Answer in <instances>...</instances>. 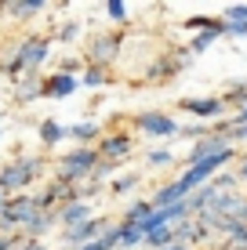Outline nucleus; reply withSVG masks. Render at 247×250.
<instances>
[{
  "instance_id": "obj_14",
  "label": "nucleus",
  "mask_w": 247,
  "mask_h": 250,
  "mask_svg": "<svg viewBox=\"0 0 247 250\" xmlns=\"http://www.w3.org/2000/svg\"><path fill=\"white\" fill-rule=\"evenodd\" d=\"M189 196L182 192V185L171 182V185H160L157 188V196H153V207H175V203H185Z\"/></svg>"
},
{
  "instance_id": "obj_25",
  "label": "nucleus",
  "mask_w": 247,
  "mask_h": 250,
  "mask_svg": "<svg viewBox=\"0 0 247 250\" xmlns=\"http://www.w3.org/2000/svg\"><path fill=\"white\" fill-rule=\"evenodd\" d=\"M225 19L229 22H247V4H229L225 7Z\"/></svg>"
},
{
  "instance_id": "obj_7",
  "label": "nucleus",
  "mask_w": 247,
  "mask_h": 250,
  "mask_svg": "<svg viewBox=\"0 0 247 250\" xmlns=\"http://www.w3.org/2000/svg\"><path fill=\"white\" fill-rule=\"evenodd\" d=\"M131 134L127 131H116V134H102V142L95 145L98 149V156L102 160H109V163H120V160H127L131 156Z\"/></svg>"
},
{
  "instance_id": "obj_11",
  "label": "nucleus",
  "mask_w": 247,
  "mask_h": 250,
  "mask_svg": "<svg viewBox=\"0 0 247 250\" xmlns=\"http://www.w3.org/2000/svg\"><path fill=\"white\" fill-rule=\"evenodd\" d=\"M95 214H91V203L88 200H76V203H66L62 210H58V225L62 229H76L84 225V221H91Z\"/></svg>"
},
{
  "instance_id": "obj_23",
  "label": "nucleus",
  "mask_w": 247,
  "mask_h": 250,
  "mask_svg": "<svg viewBox=\"0 0 247 250\" xmlns=\"http://www.w3.org/2000/svg\"><path fill=\"white\" fill-rule=\"evenodd\" d=\"M222 37L247 40V22H229V19H222Z\"/></svg>"
},
{
  "instance_id": "obj_12",
  "label": "nucleus",
  "mask_w": 247,
  "mask_h": 250,
  "mask_svg": "<svg viewBox=\"0 0 247 250\" xmlns=\"http://www.w3.org/2000/svg\"><path fill=\"white\" fill-rule=\"evenodd\" d=\"M4 11L11 19H37V15L47 11V4L44 0H11V4H4Z\"/></svg>"
},
{
  "instance_id": "obj_27",
  "label": "nucleus",
  "mask_w": 247,
  "mask_h": 250,
  "mask_svg": "<svg viewBox=\"0 0 247 250\" xmlns=\"http://www.w3.org/2000/svg\"><path fill=\"white\" fill-rule=\"evenodd\" d=\"M225 127H247V105H244V109H236V113L229 116V124H225Z\"/></svg>"
},
{
  "instance_id": "obj_10",
  "label": "nucleus",
  "mask_w": 247,
  "mask_h": 250,
  "mask_svg": "<svg viewBox=\"0 0 247 250\" xmlns=\"http://www.w3.org/2000/svg\"><path fill=\"white\" fill-rule=\"evenodd\" d=\"M15 105H29V102H37V98H44V76H37V73H25L22 80H15Z\"/></svg>"
},
{
  "instance_id": "obj_28",
  "label": "nucleus",
  "mask_w": 247,
  "mask_h": 250,
  "mask_svg": "<svg viewBox=\"0 0 247 250\" xmlns=\"http://www.w3.org/2000/svg\"><path fill=\"white\" fill-rule=\"evenodd\" d=\"M19 250H44V243H40V239H22Z\"/></svg>"
},
{
  "instance_id": "obj_2",
  "label": "nucleus",
  "mask_w": 247,
  "mask_h": 250,
  "mask_svg": "<svg viewBox=\"0 0 247 250\" xmlns=\"http://www.w3.org/2000/svg\"><path fill=\"white\" fill-rule=\"evenodd\" d=\"M51 44L55 40L51 37H25L19 47H15V58L7 62V76L11 80H22V73H40V65L47 62V55H51Z\"/></svg>"
},
{
  "instance_id": "obj_5",
  "label": "nucleus",
  "mask_w": 247,
  "mask_h": 250,
  "mask_svg": "<svg viewBox=\"0 0 247 250\" xmlns=\"http://www.w3.org/2000/svg\"><path fill=\"white\" fill-rule=\"evenodd\" d=\"M135 127H138L142 134H149V138H178L182 134V127L167 113H138L135 116Z\"/></svg>"
},
{
  "instance_id": "obj_20",
  "label": "nucleus",
  "mask_w": 247,
  "mask_h": 250,
  "mask_svg": "<svg viewBox=\"0 0 247 250\" xmlns=\"http://www.w3.org/2000/svg\"><path fill=\"white\" fill-rule=\"evenodd\" d=\"M185 29H197V33L222 29V19H211V15H197V19H185Z\"/></svg>"
},
{
  "instance_id": "obj_33",
  "label": "nucleus",
  "mask_w": 247,
  "mask_h": 250,
  "mask_svg": "<svg viewBox=\"0 0 247 250\" xmlns=\"http://www.w3.org/2000/svg\"><path fill=\"white\" fill-rule=\"evenodd\" d=\"M189 250H193V247H189Z\"/></svg>"
},
{
  "instance_id": "obj_22",
  "label": "nucleus",
  "mask_w": 247,
  "mask_h": 250,
  "mask_svg": "<svg viewBox=\"0 0 247 250\" xmlns=\"http://www.w3.org/2000/svg\"><path fill=\"white\" fill-rule=\"evenodd\" d=\"M138 185V174H120V178H113V182H109V192L113 196H124L127 188H135Z\"/></svg>"
},
{
  "instance_id": "obj_19",
  "label": "nucleus",
  "mask_w": 247,
  "mask_h": 250,
  "mask_svg": "<svg viewBox=\"0 0 247 250\" xmlns=\"http://www.w3.org/2000/svg\"><path fill=\"white\" fill-rule=\"evenodd\" d=\"M218 37H222V29H207V33H197V37H193L185 47H189V55H203V51H207L211 44H215Z\"/></svg>"
},
{
  "instance_id": "obj_24",
  "label": "nucleus",
  "mask_w": 247,
  "mask_h": 250,
  "mask_svg": "<svg viewBox=\"0 0 247 250\" xmlns=\"http://www.w3.org/2000/svg\"><path fill=\"white\" fill-rule=\"evenodd\" d=\"M146 160L153 163V167H167V163H175V160H171V152H167V149H153Z\"/></svg>"
},
{
  "instance_id": "obj_4",
  "label": "nucleus",
  "mask_w": 247,
  "mask_h": 250,
  "mask_svg": "<svg viewBox=\"0 0 247 250\" xmlns=\"http://www.w3.org/2000/svg\"><path fill=\"white\" fill-rule=\"evenodd\" d=\"M120 44H124V37H120V33H98V37H91L88 51H84V65H102V69H113L116 55H120Z\"/></svg>"
},
{
  "instance_id": "obj_30",
  "label": "nucleus",
  "mask_w": 247,
  "mask_h": 250,
  "mask_svg": "<svg viewBox=\"0 0 247 250\" xmlns=\"http://www.w3.org/2000/svg\"><path fill=\"white\" fill-rule=\"evenodd\" d=\"M7 200H11V196H7L4 188H0V210H4V207H7Z\"/></svg>"
},
{
  "instance_id": "obj_16",
  "label": "nucleus",
  "mask_w": 247,
  "mask_h": 250,
  "mask_svg": "<svg viewBox=\"0 0 247 250\" xmlns=\"http://www.w3.org/2000/svg\"><path fill=\"white\" fill-rule=\"evenodd\" d=\"M116 76H113V69H102V65H88L80 73V83L84 87H106V83H113Z\"/></svg>"
},
{
  "instance_id": "obj_17",
  "label": "nucleus",
  "mask_w": 247,
  "mask_h": 250,
  "mask_svg": "<svg viewBox=\"0 0 247 250\" xmlns=\"http://www.w3.org/2000/svg\"><path fill=\"white\" fill-rule=\"evenodd\" d=\"M62 138H69V127H62L58 120H40V142H44L47 149H51V145H58Z\"/></svg>"
},
{
  "instance_id": "obj_21",
  "label": "nucleus",
  "mask_w": 247,
  "mask_h": 250,
  "mask_svg": "<svg viewBox=\"0 0 247 250\" xmlns=\"http://www.w3.org/2000/svg\"><path fill=\"white\" fill-rule=\"evenodd\" d=\"M106 15L113 19V25H127L131 19H127V4L124 0H106Z\"/></svg>"
},
{
  "instance_id": "obj_1",
  "label": "nucleus",
  "mask_w": 247,
  "mask_h": 250,
  "mask_svg": "<svg viewBox=\"0 0 247 250\" xmlns=\"http://www.w3.org/2000/svg\"><path fill=\"white\" fill-rule=\"evenodd\" d=\"M98 163H102V156H98L95 145H76L73 152H66V156L58 160V167H55V182L73 185V188H84V178L91 182V174H95Z\"/></svg>"
},
{
  "instance_id": "obj_15",
  "label": "nucleus",
  "mask_w": 247,
  "mask_h": 250,
  "mask_svg": "<svg viewBox=\"0 0 247 250\" xmlns=\"http://www.w3.org/2000/svg\"><path fill=\"white\" fill-rule=\"evenodd\" d=\"M120 232H124V229H120V221H113V225L102 232L95 243H88V247H80V250H120Z\"/></svg>"
},
{
  "instance_id": "obj_31",
  "label": "nucleus",
  "mask_w": 247,
  "mask_h": 250,
  "mask_svg": "<svg viewBox=\"0 0 247 250\" xmlns=\"http://www.w3.org/2000/svg\"><path fill=\"white\" fill-rule=\"evenodd\" d=\"M244 221H247V200H244Z\"/></svg>"
},
{
  "instance_id": "obj_29",
  "label": "nucleus",
  "mask_w": 247,
  "mask_h": 250,
  "mask_svg": "<svg viewBox=\"0 0 247 250\" xmlns=\"http://www.w3.org/2000/svg\"><path fill=\"white\" fill-rule=\"evenodd\" d=\"M236 178H244V182H247V160L240 163V170H236Z\"/></svg>"
},
{
  "instance_id": "obj_3",
  "label": "nucleus",
  "mask_w": 247,
  "mask_h": 250,
  "mask_svg": "<svg viewBox=\"0 0 247 250\" xmlns=\"http://www.w3.org/2000/svg\"><path fill=\"white\" fill-rule=\"evenodd\" d=\"M40 174H44V160L40 156H19L0 167V188L7 196H22V188H29Z\"/></svg>"
},
{
  "instance_id": "obj_18",
  "label": "nucleus",
  "mask_w": 247,
  "mask_h": 250,
  "mask_svg": "<svg viewBox=\"0 0 247 250\" xmlns=\"http://www.w3.org/2000/svg\"><path fill=\"white\" fill-rule=\"evenodd\" d=\"M222 102L225 105H247V80H236V83H225V91H222Z\"/></svg>"
},
{
  "instance_id": "obj_8",
  "label": "nucleus",
  "mask_w": 247,
  "mask_h": 250,
  "mask_svg": "<svg viewBox=\"0 0 247 250\" xmlns=\"http://www.w3.org/2000/svg\"><path fill=\"white\" fill-rule=\"evenodd\" d=\"M178 109L193 113L197 120H215V116H225L229 105L222 98H182V102H178Z\"/></svg>"
},
{
  "instance_id": "obj_6",
  "label": "nucleus",
  "mask_w": 247,
  "mask_h": 250,
  "mask_svg": "<svg viewBox=\"0 0 247 250\" xmlns=\"http://www.w3.org/2000/svg\"><path fill=\"white\" fill-rule=\"evenodd\" d=\"M106 229H109L106 218H91V221H84V225H76V229H62V239H66V247H69V250H80V247L95 243Z\"/></svg>"
},
{
  "instance_id": "obj_32",
  "label": "nucleus",
  "mask_w": 247,
  "mask_h": 250,
  "mask_svg": "<svg viewBox=\"0 0 247 250\" xmlns=\"http://www.w3.org/2000/svg\"><path fill=\"white\" fill-rule=\"evenodd\" d=\"M0 11H4V4H0Z\"/></svg>"
},
{
  "instance_id": "obj_9",
  "label": "nucleus",
  "mask_w": 247,
  "mask_h": 250,
  "mask_svg": "<svg viewBox=\"0 0 247 250\" xmlns=\"http://www.w3.org/2000/svg\"><path fill=\"white\" fill-rule=\"evenodd\" d=\"M76 87H80V76H69L62 69L44 76V98H69V94H76Z\"/></svg>"
},
{
  "instance_id": "obj_26",
  "label": "nucleus",
  "mask_w": 247,
  "mask_h": 250,
  "mask_svg": "<svg viewBox=\"0 0 247 250\" xmlns=\"http://www.w3.org/2000/svg\"><path fill=\"white\" fill-rule=\"evenodd\" d=\"M76 33H80V25H76V22H66L62 29H58V37H55V40H58V44H69Z\"/></svg>"
},
{
  "instance_id": "obj_13",
  "label": "nucleus",
  "mask_w": 247,
  "mask_h": 250,
  "mask_svg": "<svg viewBox=\"0 0 247 250\" xmlns=\"http://www.w3.org/2000/svg\"><path fill=\"white\" fill-rule=\"evenodd\" d=\"M69 138L76 145H91L95 138L102 142V127L95 124V120H80V124H69Z\"/></svg>"
}]
</instances>
